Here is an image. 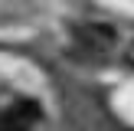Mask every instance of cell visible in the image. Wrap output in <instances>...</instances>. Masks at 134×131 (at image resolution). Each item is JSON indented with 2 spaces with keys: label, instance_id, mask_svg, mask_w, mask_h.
<instances>
[{
  "label": "cell",
  "instance_id": "obj_1",
  "mask_svg": "<svg viewBox=\"0 0 134 131\" xmlns=\"http://www.w3.org/2000/svg\"><path fill=\"white\" fill-rule=\"evenodd\" d=\"M72 36H75V46L82 49V56L98 59V62L108 59L115 52V43H118L115 26H108V23H79L72 30Z\"/></svg>",
  "mask_w": 134,
  "mask_h": 131
},
{
  "label": "cell",
  "instance_id": "obj_2",
  "mask_svg": "<svg viewBox=\"0 0 134 131\" xmlns=\"http://www.w3.org/2000/svg\"><path fill=\"white\" fill-rule=\"evenodd\" d=\"M36 121H39V105L30 98H20L0 115V131H33Z\"/></svg>",
  "mask_w": 134,
  "mask_h": 131
},
{
  "label": "cell",
  "instance_id": "obj_3",
  "mask_svg": "<svg viewBox=\"0 0 134 131\" xmlns=\"http://www.w3.org/2000/svg\"><path fill=\"white\" fill-rule=\"evenodd\" d=\"M128 59H131V62H134V49H131V56H128Z\"/></svg>",
  "mask_w": 134,
  "mask_h": 131
}]
</instances>
